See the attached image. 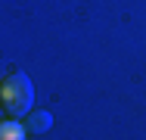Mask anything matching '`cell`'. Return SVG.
Masks as SVG:
<instances>
[{
    "label": "cell",
    "mask_w": 146,
    "mask_h": 140,
    "mask_svg": "<svg viewBox=\"0 0 146 140\" xmlns=\"http://www.w3.org/2000/svg\"><path fill=\"white\" fill-rule=\"evenodd\" d=\"M0 106L9 118H22L34 106V84L25 72H13L0 81Z\"/></svg>",
    "instance_id": "6da1fadb"
},
{
    "label": "cell",
    "mask_w": 146,
    "mask_h": 140,
    "mask_svg": "<svg viewBox=\"0 0 146 140\" xmlns=\"http://www.w3.org/2000/svg\"><path fill=\"white\" fill-rule=\"evenodd\" d=\"M50 128H53V115L50 112H28V121H25L28 134H44Z\"/></svg>",
    "instance_id": "7a4b0ae2"
},
{
    "label": "cell",
    "mask_w": 146,
    "mask_h": 140,
    "mask_svg": "<svg viewBox=\"0 0 146 140\" xmlns=\"http://www.w3.org/2000/svg\"><path fill=\"white\" fill-rule=\"evenodd\" d=\"M25 137H28V131H25V125H19L16 118L0 121V140H25Z\"/></svg>",
    "instance_id": "3957f363"
}]
</instances>
